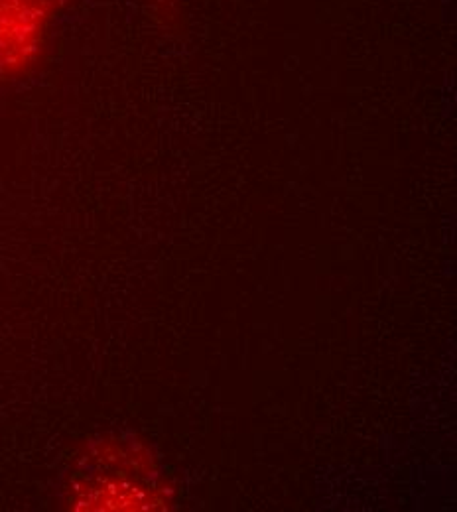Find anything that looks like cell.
<instances>
[{
  "label": "cell",
  "mask_w": 457,
  "mask_h": 512,
  "mask_svg": "<svg viewBox=\"0 0 457 512\" xmlns=\"http://www.w3.org/2000/svg\"><path fill=\"white\" fill-rule=\"evenodd\" d=\"M66 0H0V54L22 65L42 40L54 10Z\"/></svg>",
  "instance_id": "1"
}]
</instances>
